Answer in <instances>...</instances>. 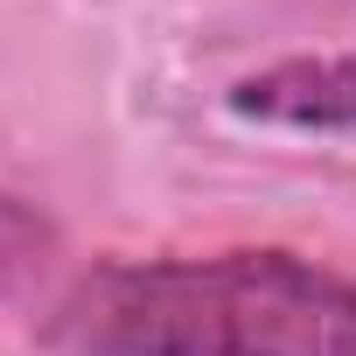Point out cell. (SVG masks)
Instances as JSON below:
<instances>
[{
    "label": "cell",
    "mask_w": 356,
    "mask_h": 356,
    "mask_svg": "<svg viewBox=\"0 0 356 356\" xmlns=\"http://www.w3.org/2000/svg\"><path fill=\"white\" fill-rule=\"evenodd\" d=\"M238 119L293 126V133H349L356 126V56H286L231 84Z\"/></svg>",
    "instance_id": "7a4b0ae2"
},
{
    "label": "cell",
    "mask_w": 356,
    "mask_h": 356,
    "mask_svg": "<svg viewBox=\"0 0 356 356\" xmlns=\"http://www.w3.org/2000/svg\"><path fill=\"white\" fill-rule=\"evenodd\" d=\"M49 259H56V224H49L29 196L0 189V300L29 293V286L49 273Z\"/></svg>",
    "instance_id": "3957f363"
},
{
    "label": "cell",
    "mask_w": 356,
    "mask_h": 356,
    "mask_svg": "<svg viewBox=\"0 0 356 356\" xmlns=\"http://www.w3.org/2000/svg\"><path fill=\"white\" fill-rule=\"evenodd\" d=\"M63 356H356V280L280 245L112 259L63 286Z\"/></svg>",
    "instance_id": "6da1fadb"
}]
</instances>
